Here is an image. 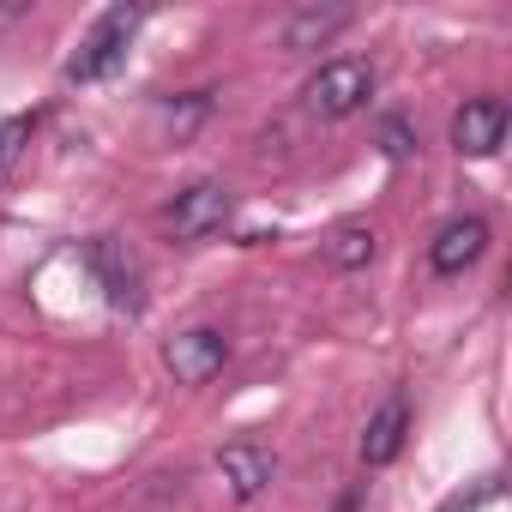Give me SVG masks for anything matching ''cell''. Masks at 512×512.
I'll return each instance as SVG.
<instances>
[{
  "instance_id": "1",
  "label": "cell",
  "mask_w": 512,
  "mask_h": 512,
  "mask_svg": "<svg viewBox=\"0 0 512 512\" xmlns=\"http://www.w3.org/2000/svg\"><path fill=\"white\" fill-rule=\"evenodd\" d=\"M139 25H145L139 7H109V13H97L91 31L79 37V49L67 55L61 79H67V85H97V79L121 73V67H127V49H133V37H139Z\"/></svg>"
},
{
  "instance_id": "2",
  "label": "cell",
  "mask_w": 512,
  "mask_h": 512,
  "mask_svg": "<svg viewBox=\"0 0 512 512\" xmlns=\"http://www.w3.org/2000/svg\"><path fill=\"white\" fill-rule=\"evenodd\" d=\"M374 85H380L374 61L344 55V61H326V67L302 85V109H308L314 121H350V115H362V109H368Z\"/></svg>"
},
{
  "instance_id": "3",
  "label": "cell",
  "mask_w": 512,
  "mask_h": 512,
  "mask_svg": "<svg viewBox=\"0 0 512 512\" xmlns=\"http://www.w3.org/2000/svg\"><path fill=\"white\" fill-rule=\"evenodd\" d=\"M163 223H169V235L175 241H205V235H217L223 223H229V187L223 181H187L169 205H163Z\"/></svg>"
},
{
  "instance_id": "4",
  "label": "cell",
  "mask_w": 512,
  "mask_h": 512,
  "mask_svg": "<svg viewBox=\"0 0 512 512\" xmlns=\"http://www.w3.org/2000/svg\"><path fill=\"white\" fill-rule=\"evenodd\" d=\"M223 362H229V338L217 326H187L163 344V368L175 374V386H205L223 374Z\"/></svg>"
},
{
  "instance_id": "5",
  "label": "cell",
  "mask_w": 512,
  "mask_h": 512,
  "mask_svg": "<svg viewBox=\"0 0 512 512\" xmlns=\"http://www.w3.org/2000/svg\"><path fill=\"white\" fill-rule=\"evenodd\" d=\"M482 253H488V217H476V211L446 217V223L428 235V272H434V278H464Z\"/></svg>"
},
{
  "instance_id": "6",
  "label": "cell",
  "mask_w": 512,
  "mask_h": 512,
  "mask_svg": "<svg viewBox=\"0 0 512 512\" xmlns=\"http://www.w3.org/2000/svg\"><path fill=\"white\" fill-rule=\"evenodd\" d=\"M217 482H223V494L229 500H260L272 482H278V452L272 446H260V440H229L223 452H217Z\"/></svg>"
},
{
  "instance_id": "7",
  "label": "cell",
  "mask_w": 512,
  "mask_h": 512,
  "mask_svg": "<svg viewBox=\"0 0 512 512\" xmlns=\"http://www.w3.org/2000/svg\"><path fill=\"white\" fill-rule=\"evenodd\" d=\"M506 127H512V115H506L500 97H470L452 115V151L458 157H494L506 145Z\"/></svg>"
},
{
  "instance_id": "8",
  "label": "cell",
  "mask_w": 512,
  "mask_h": 512,
  "mask_svg": "<svg viewBox=\"0 0 512 512\" xmlns=\"http://www.w3.org/2000/svg\"><path fill=\"white\" fill-rule=\"evenodd\" d=\"M85 266H91V278L103 284V296L115 302V308H139V260L115 241V235H97V241H85Z\"/></svg>"
},
{
  "instance_id": "9",
  "label": "cell",
  "mask_w": 512,
  "mask_h": 512,
  "mask_svg": "<svg viewBox=\"0 0 512 512\" xmlns=\"http://www.w3.org/2000/svg\"><path fill=\"white\" fill-rule=\"evenodd\" d=\"M404 434H410V398L392 392V398L368 416V428H362V464H368V470H386V464L404 452Z\"/></svg>"
},
{
  "instance_id": "10",
  "label": "cell",
  "mask_w": 512,
  "mask_h": 512,
  "mask_svg": "<svg viewBox=\"0 0 512 512\" xmlns=\"http://www.w3.org/2000/svg\"><path fill=\"white\" fill-rule=\"evenodd\" d=\"M350 7H296L290 19H284V49L290 55H314V49H326L338 31H350Z\"/></svg>"
},
{
  "instance_id": "11",
  "label": "cell",
  "mask_w": 512,
  "mask_h": 512,
  "mask_svg": "<svg viewBox=\"0 0 512 512\" xmlns=\"http://www.w3.org/2000/svg\"><path fill=\"white\" fill-rule=\"evenodd\" d=\"M326 266L332 272H362L368 260H374V253H380V241H374V229L368 223H338L332 235H326Z\"/></svg>"
},
{
  "instance_id": "12",
  "label": "cell",
  "mask_w": 512,
  "mask_h": 512,
  "mask_svg": "<svg viewBox=\"0 0 512 512\" xmlns=\"http://www.w3.org/2000/svg\"><path fill=\"white\" fill-rule=\"evenodd\" d=\"M205 115H211V91H187V97L163 103V127H175V139H181V133H193Z\"/></svg>"
},
{
  "instance_id": "13",
  "label": "cell",
  "mask_w": 512,
  "mask_h": 512,
  "mask_svg": "<svg viewBox=\"0 0 512 512\" xmlns=\"http://www.w3.org/2000/svg\"><path fill=\"white\" fill-rule=\"evenodd\" d=\"M31 127H37V115H7V121H0V181L13 175L19 151L31 145Z\"/></svg>"
},
{
  "instance_id": "14",
  "label": "cell",
  "mask_w": 512,
  "mask_h": 512,
  "mask_svg": "<svg viewBox=\"0 0 512 512\" xmlns=\"http://www.w3.org/2000/svg\"><path fill=\"white\" fill-rule=\"evenodd\" d=\"M380 151H386L392 163L416 157V127H410L404 115H380Z\"/></svg>"
},
{
  "instance_id": "15",
  "label": "cell",
  "mask_w": 512,
  "mask_h": 512,
  "mask_svg": "<svg viewBox=\"0 0 512 512\" xmlns=\"http://www.w3.org/2000/svg\"><path fill=\"white\" fill-rule=\"evenodd\" d=\"M494 494H500V476H482L470 494H452V500H446V512H476V506H488Z\"/></svg>"
},
{
  "instance_id": "16",
  "label": "cell",
  "mask_w": 512,
  "mask_h": 512,
  "mask_svg": "<svg viewBox=\"0 0 512 512\" xmlns=\"http://www.w3.org/2000/svg\"><path fill=\"white\" fill-rule=\"evenodd\" d=\"M356 506H362V494H344V500H338V512H356Z\"/></svg>"
}]
</instances>
